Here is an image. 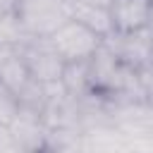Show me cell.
<instances>
[{
  "instance_id": "obj_1",
  "label": "cell",
  "mask_w": 153,
  "mask_h": 153,
  "mask_svg": "<svg viewBox=\"0 0 153 153\" xmlns=\"http://www.w3.org/2000/svg\"><path fill=\"white\" fill-rule=\"evenodd\" d=\"M12 12L29 38H50L72 19V0H17Z\"/></svg>"
},
{
  "instance_id": "obj_2",
  "label": "cell",
  "mask_w": 153,
  "mask_h": 153,
  "mask_svg": "<svg viewBox=\"0 0 153 153\" xmlns=\"http://www.w3.org/2000/svg\"><path fill=\"white\" fill-rule=\"evenodd\" d=\"M48 43L65 65H76V62H88L100 50L103 38L91 29H86L84 24H79L76 19H69L48 38Z\"/></svg>"
},
{
  "instance_id": "obj_3",
  "label": "cell",
  "mask_w": 153,
  "mask_h": 153,
  "mask_svg": "<svg viewBox=\"0 0 153 153\" xmlns=\"http://www.w3.org/2000/svg\"><path fill=\"white\" fill-rule=\"evenodd\" d=\"M17 50H19V57H22L26 72L31 74V79L36 84L53 86V84L62 81L65 62L53 50V45L48 43V38H26Z\"/></svg>"
},
{
  "instance_id": "obj_4",
  "label": "cell",
  "mask_w": 153,
  "mask_h": 153,
  "mask_svg": "<svg viewBox=\"0 0 153 153\" xmlns=\"http://www.w3.org/2000/svg\"><path fill=\"white\" fill-rule=\"evenodd\" d=\"M103 45L117 62L139 74H143L153 65V33L148 29L136 33H110L108 38H103Z\"/></svg>"
},
{
  "instance_id": "obj_5",
  "label": "cell",
  "mask_w": 153,
  "mask_h": 153,
  "mask_svg": "<svg viewBox=\"0 0 153 153\" xmlns=\"http://www.w3.org/2000/svg\"><path fill=\"white\" fill-rule=\"evenodd\" d=\"M12 143L24 153H41L50 143V127L43 112L33 108H19L17 117L7 127Z\"/></svg>"
},
{
  "instance_id": "obj_6",
  "label": "cell",
  "mask_w": 153,
  "mask_h": 153,
  "mask_svg": "<svg viewBox=\"0 0 153 153\" xmlns=\"http://www.w3.org/2000/svg\"><path fill=\"white\" fill-rule=\"evenodd\" d=\"M151 2L153 0H112L108 7L112 33L146 31L151 24Z\"/></svg>"
},
{
  "instance_id": "obj_7",
  "label": "cell",
  "mask_w": 153,
  "mask_h": 153,
  "mask_svg": "<svg viewBox=\"0 0 153 153\" xmlns=\"http://www.w3.org/2000/svg\"><path fill=\"white\" fill-rule=\"evenodd\" d=\"M72 19H76L79 24H84L100 38H108L112 33V22H110L108 7H96V5H84V2L72 0Z\"/></svg>"
},
{
  "instance_id": "obj_8",
  "label": "cell",
  "mask_w": 153,
  "mask_h": 153,
  "mask_svg": "<svg viewBox=\"0 0 153 153\" xmlns=\"http://www.w3.org/2000/svg\"><path fill=\"white\" fill-rule=\"evenodd\" d=\"M29 36L24 33L22 24L17 22L14 12L0 14V45H10V48H19Z\"/></svg>"
},
{
  "instance_id": "obj_9",
  "label": "cell",
  "mask_w": 153,
  "mask_h": 153,
  "mask_svg": "<svg viewBox=\"0 0 153 153\" xmlns=\"http://www.w3.org/2000/svg\"><path fill=\"white\" fill-rule=\"evenodd\" d=\"M19 100H17V96L12 93V91H7L5 86H0V127H10L12 124V120L17 117V112H19Z\"/></svg>"
},
{
  "instance_id": "obj_10",
  "label": "cell",
  "mask_w": 153,
  "mask_h": 153,
  "mask_svg": "<svg viewBox=\"0 0 153 153\" xmlns=\"http://www.w3.org/2000/svg\"><path fill=\"white\" fill-rule=\"evenodd\" d=\"M10 146H14L12 139H10V131H7L5 127H0V151H5V148H10Z\"/></svg>"
},
{
  "instance_id": "obj_11",
  "label": "cell",
  "mask_w": 153,
  "mask_h": 153,
  "mask_svg": "<svg viewBox=\"0 0 153 153\" xmlns=\"http://www.w3.org/2000/svg\"><path fill=\"white\" fill-rule=\"evenodd\" d=\"M74 2H84V5H96V7H110L112 0H74Z\"/></svg>"
},
{
  "instance_id": "obj_12",
  "label": "cell",
  "mask_w": 153,
  "mask_h": 153,
  "mask_svg": "<svg viewBox=\"0 0 153 153\" xmlns=\"http://www.w3.org/2000/svg\"><path fill=\"white\" fill-rule=\"evenodd\" d=\"M14 2H17V0H0V14L12 12V10H14Z\"/></svg>"
},
{
  "instance_id": "obj_13",
  "label": "cell",
  "mask_w": 153,
  "mask_h": 153,
  "mask_svg": "<svg viewBox=\"0 0 153 153\" xmlns=\"http://www.w3.org/2000/svg\"><path fill=\"white\" fill-rule=\"evenodd\" d=\"M148 31L153 33V2H151V24H148Z\"/></svg>"
},
{
  "instance_id": "obj_14",
  "label": "cell",
  "mask_w": 153,
  "mask_h": 153,
  "mask_svg": "<svg viewBox=\"0 0 153 153\" xmlns=\"http://www.w3.org/2000/svg\"><path fill=\"white\" fill-rule=\"evenodd\" d=\"M41 153H62V151H57V148H50V146H48V148H45V151H41Z\"/></svg>"
}]
</instances>
